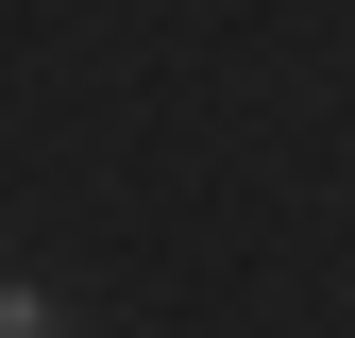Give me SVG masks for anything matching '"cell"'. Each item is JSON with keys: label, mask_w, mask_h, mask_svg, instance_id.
Instances as JSON below:
<instances>
[{"label": "cell", "mask_w": 355, "mask_h": 338, "mask_svg": "<svg viewBox=\"0 0 355 338\" xmlns=\"http://www.w3.org/2000/svg\"><path fill=\"white\" fill-rule=\"evenodd\" d=\"M0 338H51V287H0Z\"/></svg>", "instance_id": "obj_1"}]
</instances>
